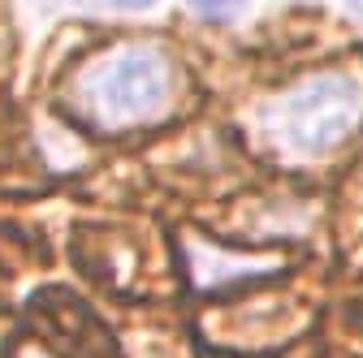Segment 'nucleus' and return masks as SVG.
<instances>
[{
	"label": "nucleus",
	"instance_id": "nucleus-1",
	"mask_svg": "<svg viewBox=\"0 0 363 358\" xmlns=\"http://www.w3.org/2000/svg\"><path fill=\"white\" fill-rule=\"evenodd\" d=\"M259 134L290 160L337 151L363 121V82L354 74H315L259 108Z\"/></svg>",
	"mask_w": 363,
	"mask_h": 358
},
{
	"label": "nucleus",
	"instance_id": "nucleus-2",
	"mask_svg": "<svg viewBox=\"0 0 363 358\" xmlns=\"http://www.w3.org/2000/svg\"><path fill=\"white\" fill-rule=\"evenodd\" d=\"M74 96L100 129H134L169 112L173 65L152 43H125L78 74Z\"/></svg>",
	"mask_w": 363,
	"mask_h": 358
},
{
	"label": "nucleus",
	"instance_id": "nucleus-3",
	"mask_svg": "<svg viewBox=\"0 0 363 358\" xmlns=\"http://www.w3.org/2000/svg\"><path fill=\"white\" fill-rule=\"evenodd\" d=\"M195 281L203 285V289H212V285H220V281H242V277H255V272H264L268 267V259H230V255H216L212 246H195Z\"/></svg>",
	"mask_w": 363,
	"mask_h": 358
},
{
	"label": "nucleus",
	"instance_id": "nucleus-4",
	"mask_svg": "<svg viewBox=\"0 0 363 358\" xmlns=\"http://www.w3.org/2000/svg\"><path fill=\"white\" fill-rule=\"evenodd\" d=\"M186 5H191L199 18H216V22H220V18H234L247 0H186Z\"/></svg>",
	"mask_w": 363,
	"mask_h": 358
},
{
	"label": "nucleus",
	"instance_id": "nucleus-5",
	"mask_svg": "<svg viewBox=\"0 0 363 358\" xmlns=\"http://www.w3.org/2000/svg\"><path fill=\"white\" fill-rule=\"evenodd\" d=\"M78 5H86V9H108V13H143V9L156 5V0H78Z\"/></svg>",
	"mask_w": 363,
	"mask_h": 358
},
{
	"label": "nucleus",
	"instance_id": "nucleus-6",
	"mask_svg": "<svg viewBox=\"0 0 363 358\" xmlns=\"http://www.w3.org/2000/svg\"><path fill=\"white\" fill-rule=\"evenodd\" d=\"M346 5H350V9H354V13H363V0H346Z\"/></svg>",
	"mask_w": 363,
	"mask_h": 358
},
{
	"label": "nucleus",
	"instance_id": "nucleus-7",
	"mask_svg": "<svg viewBox=\"0 0 363 358\" xmlns=\"http://www.w3.org/2000/svg\"><path fill=\"white\" fill-rule=\"evenodd\" d=\"M22 358H48V354H39V350H26V354H22Z\"/></svg>",
	"mask_w": 363,
	"mask_h": 358
}]
</instances>
